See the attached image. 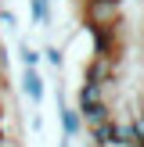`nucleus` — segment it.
Wrapping results in <instances>:
<instances>
[{"instance_id": "6", "label": "nucleus", "mask_w": 144, "mask_h": 147, "mask_svg": "<svg viewBox=\"0 0 144 147\" xmlns=\"http://www.w3.org/2000/svg\"><path fill=\"white\" fill-rule=\"evenodd\" d=\"M29 14H33V22L40 29H50V0H29Z\"/></svg>"}, {"instance_id": "3", "label": "nucleus", "mask_w": 144, "mask_h": 147, "mask_svg": "<svg viewBox=\"0 0 144 147\" xmlns=\"http://www.w3.org/2000/svg\"><path fill=\"white\" fill-rule=\"evenodd\" d=\"M22 93L29 97V104L33 108H40L43 104V76H40V68H22Z\"/></svg>"}, {"instance_id": "13", "label": "nucleus", "mask_w": 144, "mask_h": 147, "mask_svg": "<svg viewBox=\"0 0 144 147\" xmlns=\"http://www.w3.org/2000/svg\"><path fill=\"white\" fill-rule=\"evenodd\" d=\"M0 115H4V108H0Z\"/></svg>"}, {"instance_id": "11", "label": "nucleus", "mask_w": 144, "mask_h": 147, "mask_svg": "<svg viewBox=\"0 0 144 147\" xmlns=\"http://www.w3.org/2000/svg\"><path fill=\"white\" fill-rule=\"evenodd\" d=\"M29 129H33V133H40V129H43V119H40V115H33V122H29Z\"/></svg>"}, {"instance_id": "2", "label": "nucleus", "mask_w": 144, "mask_h": 147, "mask_svg": "<svg viewBox=\"0 0 144 147\" xmlns=\"http://www.w3.org/2000/svg\"><path fill=\"white\" fill-rule=\"evenodd\" d=\"M115 72H119V57H112V54H90V61H86V68H83V79L86 83L108 86V83H115Z\"/></svg>"}, {"instance_id": "15", "label": "nucleus", "mask_w": 144, "mask_h": 147, "mask_svg": "<svg viewBox=\"0 0 144 147\" xmlns=\"http://www.w3.org/2000/svg\"><path fill=\"white\" fill-rule=\"evenodd\" d=\"M0 86H4V83H0Z\"/></svg>"}, {"instance_id": "7", "label": "nucleus", "mask_w": 144, "mask_h": 147, "mask_svg": "<svg viewBox=\"0 0 144 147\" xmlns=\"http://www.w3.org/2000/svg\"><path fill=\"white\" fill-rule=\"evenodd\" d=\"M18 61H22V68H40L43 57H40V50H36L29 40H22V43H18Z\"/></svg>"}, {"instance_id": "8", "label": "nucleus", "mask_w": 144, "mask_h": 147, "mask_svg": "<svg viewBox=\"0 0 144 147\" xmlns=\"http://www.w3.org/2000/svg\"><path fill=\"white\" fill-rule=\"evenodd\" d=\"M40 57H43V61H47L54 72H61V68H65V50L58 47V43H47V47L40 50Z\"/></svg>"}, {"instance_id": "1", "label": "nucleus", "mask_w": 144, "mask_h": 147, "mask_svg": "<svg viewBox=\"0 0 144 147\" xmlns=\"http://www.w3.org/2000/svg\"><path fill=\"white\" fill-rule=\"evenodd\" d=\"M83 22L94 32H119L122 29V4L119 0H83Z\"/></svg>"}, {"instance_id": "9", "label": "nucleus", "mask_w": 144, "mask_h": 147, "mask_svg": "<svg viewBox=\"0 0 144 147\" xmlns=\"http://www.w3.org/2000/svg\"><path fill=\"white\" fill-rule=\"evenodd\" d=\"M130 133H133V147H144V108H137L130 119Z\"/></svg>"}, {"instance_id": "14", "label": "nucleus", "mask_w": 144, "mask_h": 147, "mask_svg": "<svg viewBox=\"0 0 144 147\" xmlns=\"http://www.w3.org/2000/svg\"><path fill=\"white\" fill-rule=\"evenodd\" d=\"M119 4H122V0H119Z\"/></svg>"}, {"instance_id": "12", "label": "nucleus", "mask_w": 144, "mask_h": 147, "mask_svg": "<svg viewBox=\"0 0 144 147\" xmlns=\"http://www.w3.org/2000/svg\"><path fill=\"white\" fill-rule=\"evenodd\" d=\"M7 144V129H4V119H0V147Z\"/></svg>"}, {"instance_id": "5", "label": "nucleus", "mask_w": 144, "mask_h": 147, "mask_svg": "<svg viewBox=\"0 0 144 147\" xmlns=\"http://www.w3.org/2000/svg\"><path fill=\"white\" fill-rule=\"evenodd\" d=\"M58 111H61V126H65V136L69 140H76L79 133H83V119H79V111L76 108H69L61 100V93H58Z\"/></svg>"}, {"instance_id": "10", "label": "nucleus", "mask_w": 144, "mask_h": 147, "mask_svg": "<svg viewBox=\"0 0 144 147\" xmlns=\"http://www.w3.org/2000/svg\"><path fill=\"white\" fill-rule=\"evenodd\" d=\"M0 29H4V32H18V18H14V11L0 7Z\"/></svg>"}, {"instance_id": "4", "label": "nucleus", "mask_w": 144, "mask_h": 147, "mask_svg": "<svg viewBox=\"0 0 144 147\" xmlns=\"http://www.w3.org/2000/svg\"><path fill=\"white\" fill-rule=\"evenodd\" d=\"M97 104H105V86L101 83H83L79 97H76V111H86V108H97Z\"/></svg>"}]
</instances>
